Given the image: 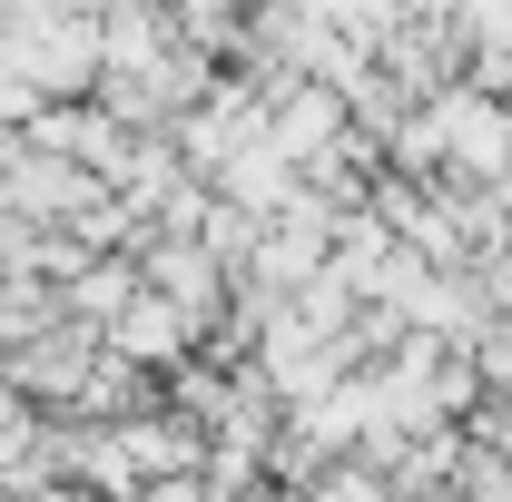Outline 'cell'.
Wrapping results in <instances>:
<instances>
[{"label":"cell","instance_id":"obj_3","mask_svg":"<svg viewBox=\"0 0 512 502\" xmlns=\"http://www.w3.org/2000/svg\"><path fill=\"white\" fill-rule=\"evenodd\" d=\"M148 502H207V483H188V473H178V483H158Z\"/></svg>","mask_w":512,"mask_h":502},{"label":"cell","instance_id":"obj_1","mask_svg":"<svg viewBox=\"0 0 512 502\" xmlns=\"http://www.w3.org/2000/svg\"><path fill=\"white\" fill-rule=\"evenodd\" d=\"M158 286L207 325V306H217V256H207V247H158Z\"/></svg>","mask_w":512,"mask_h":502},{"label":"cell","instance_id":"obj_4","mask_svg":"<svg viewBox=\"0 0 512 502\" xmlns=\"http://www.w3.org/2000/svg\"><path fill=\"white\" fill-rule=\"evenodd\" d=\"M227 502H286V493H256V483H247V493H227Z\"/></svg>","mask_w":512,"mask_h":502},{"label":"cell","instance_id":"obj_2","mask_svg":"<svg viewBox=\"0 0 512 502\" xmlns=\"http://www.w3.org/2000/svg\"><path fill=\"white\" fill-rule=\"evenodd\" d=\"M316 502H404V493H394V473H384V463L335 453V463H316Z\"/></svg>","mask_w":512,"mask_h":502}]
</instances>
